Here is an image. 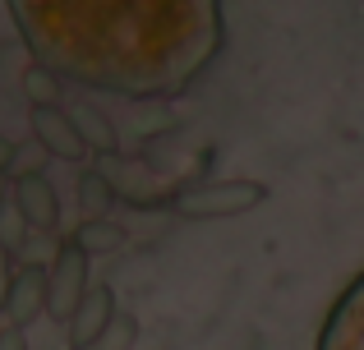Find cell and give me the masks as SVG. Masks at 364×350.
<instances>
[{
  "label": "cell",
  "mask_w": 364,
  "mask_h": 350,
  "mask_svg": "<svg viewBox=\"0 0 364 350\" xmlns=\"http://www.w3.org/2000/svg\"><path fill=\"white\" fill-rule=\"evenodd\" d=\"M111 203H116V189L102 171H83L79 175V207H83V222H107Z\"/></svg>",
  "instance_id": "cell-11"
},
{
  "label": "cell",
  "mask_w": 364,
  "mask_h": 350,
  "mask_svg": "<svg viewBox=\"0 0 364 350\" xmlns=\"http://www.w3.org/2000/svg\"><path fill=\"white\" fill-rule=\"evenodd\" d=\"M33 65L129 102L189 92L226 46L222 0H5Z\"/></svg>",
  "instance_id": "cell-1"
},
{
  "label": "cell",
  "mask_w": 364,
  "mask_h": 350,
  "mask_svg": "<svg viewBox=\"0 0 364 350\" xmlns=\"http://www.w3.org/2000/svg\"><path fill=\"white\" fill-rule=\"evenodd\" d=\"M83 295H88V253L74 240H60L51 268H46V314L70 327L74 309L83 305Z\"/></svg>",
  "instance_id": "cell-3"
},
{
  "label": "cell",
  "mask_w": 364,
  "mask_h": 350,
  "mask_svg": "<svg viewBox=\"0 0 364 350\" xmlns=\"http://www.w3.org/2000/svg\"><path fill=\"white\" fill-rule=\"evenodd\" d=\"M28 120H33V138L51 157H60V162H79V157H88V143H83V134L74 129V120H70L65 106H33Z\"/></svg>",
  "instance_id": "cell-7"
},
{
  "label": "cell",
  "mask_w": 364,
  "mask_h": 350,
  "mask_svg": "<svg viewBox=\"0 0 364 350\" xmlns=\"http://www.w3.org/2000/svg\"><path fill=\"white\" fill-rule=\"evenodd\" d=\"M46 148L37 143V138H28V143H18V153H14V166H9V180H23V175H42V166H46Z\"/></svg>",
  "instance_id": "cell-14"
},
{
  "label": "cell",
  "mask_w": 364,
  "mask_h": 350,
  "mask_svg": "<svg viewBox=\"0 0 364 350\" xmlns=\"http://www.w3.org/2000/svg\"><path fill=\"white\" fill-rule=\"evenodd\" d=\"M318 350H364V272L332 300L318 332Z\"/></svg>",
  "instance_id": "cell-4"
},
{
  "label": "cell",
  "mask_w": 364,
  "mask_h": 350,
  "mask_svg": "<svg viewBox=\"0 0 364 350\" xmlns=\"http://www.w3.org/2000/svg\"><path fill=\"white\" fill-rule=\"evenodd\" d=\"M0 309H5V323H14V327H28L37 314H46V268L42 263H28V268L14 272Z\"/></svg>",
  "instance_id": "cell-9"
},
{
  "label": "cell",
  "mask_w": 364,
  "mask_h": 350,
  "mask_svg": "<svg viewBox=\"0 0 364 350\" xmlns=\"http://www.w3.org/2000/svg\"><path fill=\"white\" fill-rule=\"evenodd\" d=\"M9 281H14V268H9V244H0V305H5Z\"/></svg>",
  "instance_id": "cell-16"
},
{
  "label": "cell",
  "mask_w": 364,
  "mask_h": 350,
  "mask_svg": "<svg viewBox=\"0 0 364 350\" xmlns=\"http://www.w3.org/2000/svg\"><path fill=\"white\" fill-rule=\"evenodd\" d=\"M23 92L33 106H60V92H65V79H55L51 70H42V65H28L23 74Z\"/></svg>",
  "instance_id": "cell-13"
},
{
  "label": "cell",
  "mask_w": 364,
  "mask_h": 350,
  "mask_svg": "<svg viewBox=\"0 0 364 350\" xmlns=\"http://www.w3.org/2000/svg\"><path fill=\"white\" fill-rule=\"evenodd\" d=\"M74 244H79V249L92 258V253H111V249H120V244H124V231H120L116 222H111V217H107V222H83L79 231H74Z\"/></svg>",
  "instance_id": "cell-12"
},
{
  "label": "cell",
  "mask_w": 364,
  "mask_h": 350,
  "mask_svg": "<svg viewBox=\"0 0 364 350\" xmlns=\"http://www.w3.org/2000/svg\"><path fill=\"white\" fill-rule=\"evenodd\" d=\"M116 290L111 286H88V295H83V305L74 309L70 327H65V341H70V350H92L102 341V337L111 332V323H116Z\"/></svg>",
  "instance_id": "cell-5"
},
{
  "label": "cell",
  "mask_w": 364,
  "mask_h": 350,
  "mask_svg": "<svg viewBox=\"0 0 364 350\" xmlns=\"http://www.w3.org/2000/svg\"><path fill=\"white\" fill-rule=\"evenodd\" d=\"M0 350H28V337H23V327H14V323H0Z\"/></svg>",
  "instance_id": "cell-15"
},
{
  "label": "cell",
  "mask_w": 364,
  "mask_h": 350,
  "mask_svg": "<svg viewBox=\"0 0 364 350\" xmlns=\"http://www.w3.org/2000/svg\"><path fill=\"white\" fill-rule=\"evenodd\" d=\"M14 153H18V143L0 138V175H9V166H14Z\"/></svg>",
  "instance_id": "cell-17"
},
{
  "label": "cell",
  "mask_w": 364,
  "mask_h": 350,
  "mask_svg": "<svg viewBox=\"0 0 364 350\" xmlns=\"http://www.w3.org/2000/svg\"><path fill=\"white\" fill-rule=\"evenodd\" d=\"M97 171L111 180L116 198H124L129 207H148V212H157V207H171V189H161L152 175L143 180L134 162H120V157H102V166H97Z\"/></svg>",
  "instance_id": "cell-8"
},
{
  "label": "cell",
  "mask_w": 364,
  "mask_h": 350,
  "mask_svg": "<svg viewBox=\"0 0 364 350\" xmlns=\"http://www.w3.org/2000/svg\"><path fill=\"white\" fill-rule=\"evenodd\" d=\"M65 111H70L74 129L83 134L88 153H97V157H116L120 153V134H116V125H111V116H102L92 102H74V106H65Z\"/></svg>",
  "instance_id": "cell-10"
},
{
  "label": "cell",
  "mask_w": 364,
  "mask_h": 350,
  "mask_svg": "<svg viewBox=\"0 0 364 350\" xmlns=\"http://www.w3.org/2000/svg\"><path fill=\"white\" fill-rule=\"evenodd\" d=\"M267 198L258 180H198V185L171 189V212L185 222H222V217H245Z\"/></svg>",
  "instance_id": "cell-2"
},
{
  "label": "cell",
  "mask_w": 364,
  "mask_h": 350,
  "mask_svg": "<svg viewBox=\"0 0 364 350\" xmlns=\"http://www.w3.org/2000/svg\"><path fill=\"white\" fill-rule=\"evenodd\" d=\"M9 194H14V180L0 175V212H5V198H9Z\"/></svg>",
  "instance_id": "cell-18"
},
{
  "label": "cell",
  "mask_w": 364,
  "mask_h": 350,
  "mask_svg": "<svg viewBox=\"0 0 364 350\" xmlns=\"http://www.w3.org/2000/svg\"><path fill=\"white\" fill-rule=\"evenodd\" d=\"M9 198H14V212H18V222H23L28 231H42V235L60 231V198H55V189H51L46 175L14 180V194Z\"/></svg>",
  "instance_id": "cell-6"
}]
</instances>
